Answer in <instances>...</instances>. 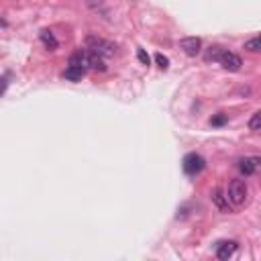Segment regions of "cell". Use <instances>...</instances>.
Wrapping results in <instances>:
<instances>
[{"mask_svg":"<svg viewBox=\"0 0 261 261\" xmlns=\"http://www.w3.org/2000/svg\"><path fill=\"white\" fill-rule=\"evenodd\" d=\"M86 49L90 53H96L100 57H112L117 53V45L110 43L106 39H100V37H88L86 39Z\"/></svg>","mask_w":261,"mask_h":261,"instance_id":"1","label":"cell"},{"mask_svg":"<svg viewBox=\"0 0 261 261\" xmlns=\"http://www.w3.org/2000/svg\"><path fill=\"white\" fill-rule=\"evenodd\" d=\"M210 198H212V202L216 204L218 210H223V212L228 210V198H226V194L223 192V188H214V190L210 192Z\"/></svg>","mask_w":261,"mask_h":261,"instance_id":"8","label":"cell"},{"mask_svg":"<svg viewBox=\"0 0 261 261\" xmlns=\"http://www.w3.org/2000/svg\"><path fill=\"white\" fill-rule=\"evenodd\" d=\"M218 64H221L225 70H228V71H239L241 66H243V61L237 53H231V51L225 49L221 53V57H218Z\"/></svg>","mask_w":261,"mask_h":261,"instance_id":"4","label":"cell"},{"mask_svg":"<svg viewBox=\"0 0 261 261\" xmlns=\"http://www.w3.org/2000/svg\"><path fill=\"white\" fill-rule=\"evenodd\" d=\"M88 4H90V6H100L102 0H88Z\"/></svg>","mask_w":261,"mask_h":261,"instance_id":"18","label":"cell"},{"mask_svg":"<svg viewBox=\"0 0 261 261\" xmlns=\"http://www.w3.org/2000/svg\"><path fill=\"white\" fill-rule=\"evenodd\" d=\"M180 49H184L186 55L196 57L198 53H200V49H202V41L198 39V37H184L180 41Z\"/></svg>","mask_w":261,"mask_h":261,"instance_id":"5","label":"cell"},{"mask_svg":"<svg viewBox=\"0 0 261 261\" xmlns=\"http://www.w3.org/2000/svg\"><path fill=\"white\" fill-rule=\"evenodd\" d=\"M237 251V243L235 241H223V243H218L216 247V257L221 259V261H228Z\"/></svg>","mask_w":261,"mask_h":261,"instance_id":"6","label":"cell"},{"mask_svg":"<svg viewBox=\"0 0 261 261\" xmlns=\"http://www.w3.org/2000/svg\"><path fill=\"white\" fill-rule=\"evenodd\" d=\"M259 168V157H243L239 161V172L243 175H253Z\"/></svg>","mask_w":261,"mask_h":261,"instance_id":"7","label":"cell"},{"mask_svg":"<svg viewBox=\"0 0 261 261\" xmlns=\"http://www.w3.org/2000/svg\"><path fill=\"white\" fill-rule=\"evenodd\" d=\"M155 61H157V66H159L161 70H168V66H170V59L165 57L163 53H157V55H155Z\"/></svg>","mask_w":261,"mask_h":261,"instance_id":"15","label":"cell"},{"mask_svg":"<svg viewBox=\"0 0 261 261\" xmlns=\"http://www.w3.org/2000/svg\"><path fill=\"white\" fill-rule=\"evenodd\" d=\"M245 49H247V51H251V53H257V51L261 49V41H259V37H253V39L245 41Z\"/></svg>","mask_w":261,"mask_h":261,"instance_id":"11","label":"cell"},{"mask_svg":"<svg viewBox=\"0 0 261 261\" xmlns=\"http://www.w3.org/2000/svg\"><path fill=\"white\" fill-rule=\"evenodd\" d=\"M82 76H84V70H80V68L68 66L66 71H64V78L70 80V82H78V80H82Z\"/></svg>","mask_w":261,"mask_h":261,"instance_id":"10","label":"cell"},{"mask_svg":"<svg viewBox=\"0 0 261 261\" xmlns=\"http://www.w3.org/2000/svg\"><path fill=\"white\" fill-rule=\"evenodd\" d=\"M226 121H228V119H226V114H216V117L210 119V124H212V127H223Z\"/></svg>","mask_w":261,"mask_h":261,"instance_id":"14","label":"cell"},{"mask_svg":"<svg viewBox=\"0 0 261 261\" xmlns=\"http://www.w3.org/2000/svg\"><path fill=\"white\" fill-rule=\"evenodd\" d=\"M259 127H261V112L257 110V112H253V117H251V121H249V129L251 131H259Z\"/></svg>","mask_w":261,"mask_h":261,"instance_id":"13","label":"cell"},{"mask_svg":"<svg viewBox=\"0 0 261 261\" xmlns=\"http://www.w3.org/2000/svg\"><path fill=\"white\" fill-rule=\"evenodd\" d=\"M6 86H8V82L4 80V78H0V96L4 94V90H6Z\"/></svg>","mask_w":261,"mask_h":261,"instance_id":"17","label":"cell"},{"mask_svg":"<svg viewBox=\"0 0 261 261\" xmlns=\"http://www.w3.org/2000/svg\"><path fill=\"white\" fill-rule=\"evenodd\" d=\"M223 47H218V45H214V47H210L208 49V53H206V59H210V61H218V57H221V53H223Z\"/></svg>","mask_w":261,"mask_h":261,"instance_id":"12","label":"cell"},{"mask_svg":"<svg viewBox=\"0 0 261 261\" xmlns=\"http://www.w3.org/2000/svg\"><path fill=\"white\" fill-rule=\"evenodd\" d=\"M41 41H43V45L49 49V51H53V49H57V39L53 37V33L51 31H41Z\"/></svg>","mask_w":261,"mask_h":261,"instance_id":"9","label":"cell"},{"mask_svg":"<svg viewBox=\"0 0 261 261\" xmlns=\"http://www.w3.org/2000/svg\"><path fill=\"white\" fill-rule=\"evenodd\" d=\"M204 165H206V161H204V157H202L200 153H188L186 157H184V172L188 175L200 174L204 170Z\"/></svg>","mask_w":261,"mask_h":261,"instance_id":"3","label":"cell"},{"mask_svg":"<svg viewBox=\"0 0 261 261\" xmlns=\"http://www.w3.org/2000/svg\"><path fill=\"white\" fill-rule=\"evenodd\" d=\"M247 196H249L247 182H243V180H231V184H228V190H226V198H228V200H231L235 206H243L247 202Z\"/></svg>","mask_w":261,"mask_h":261,"instance_id":"2","label":"cell"},{"mask_svg":"<svg viewBox=\"0 0 261 261\" xmlns=\"http://www.w3.org/2000/svg\"><path fill=\"white\" fill-rule=\"evenodd\" d=\"M137 57H139V61H141L143 66H149V55H147V51H145V49H139L137 51Z\"/></svg>","mask_w":261,"mask_h":261,"instance_id":"16","label":"cell"}]
</instances>
